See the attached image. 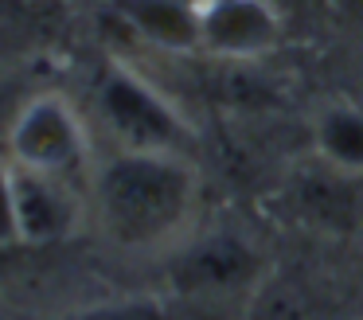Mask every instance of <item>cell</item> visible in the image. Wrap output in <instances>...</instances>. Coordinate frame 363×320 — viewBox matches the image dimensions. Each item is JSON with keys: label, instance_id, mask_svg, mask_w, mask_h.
<instances>
[{"label": "cell", "instance_id": "cell-1", "mask_svg": "<svg viewBox=\"0 0 363 320\" xmlns=\"http://www.w3.org/2000/svg\"><path fill=\"white\" fill-rule=\"evenodd\" d=\"M102 234L121 250H160L180 238L196 207V172L180 153L118 148L90 180Z\"/></svg>", "mask_w": 363, "mask_h": 320}, {"label": "cell", "instance_id": "cell-2", "mask_svg": "<svg viewBox=\"0 0 363 320\" xmlns=\"http://www.w3.org/2000/svg\"><path fill=\"white\" fill-rule=\"evenodd\" d=\"M4 145L16 168L48 172L59 180H74L86 168V129L74 106L59 94H35L20 101L4 129Z\"/></svg>", "mask_w": 363, "mask_h": 320}, {"label": "cell", "instance_id": "cell-3", "mask_svg": "<svg viewBox=\"0 0 363 320\" xmlns=\"http://www.w3.org/2000/svg\"><path fill=\"white\" fill-rule=\"evenodd\" d=\"M98 114L113 140L133 153H180L188 137L180 114L145 78L121 67H110L98 78Z\"/></svg>", "mask_w": 363, "mask_h": 320}, {"label": "cell", "instance_id": "cell-4", "mask_svg": "<svg viewBox=\"0 0 363 320\" xmlns=\"http://www.w3.org/2000/svg\"><path fill=\"white\" fill-rule=\"evenodd\" d=\"M258 277V254L238 234L215 231L188 242L172 262V285L188 297H219Z\"/></svg>", "mask_w": 363, "mask_h": 320}, {"label": "cell", "instance_id": "cell-5", "mask_svg": "<svg viewBox=\"0 0 363 320\" xmlns=\"http://www.w3.org/2000/svg\"><path fill=\"white\" fill-rule=\"evenodd\" d=\"M12 164V160H9ZM12 187H16V226L20 246H51L74 234L82 203L71 180L48 176V172L16 168L12 164Z\"/></svg>", "mask_w": 363, "mask_h": 320}, {"label": "cell", "instance_id": "cell-6", "mask_svg": "<svg viewBox=\"0 0 363 320\" xmlns=\"http://www.w3.org/2000/svg\"><path fill=\"white\" fill-rule=\"evenodd\" d=\"M199 47L219 59H254L277 43V16L266 0H199Z\"/></svg>", "mask_w": 363, "mask_h": 320}, {"label": "cell", "instance_id": "cell-7", "mask_svg": "<svg viewBox=\"0 0 363 320\" xmlns=\"http://www.w3.org/2000/svg\"><path fill=\"white\" fill-rule=\"evenodd\" d=\"M121 20L164 51H196L199 47V12L184 0H113Z\"/></svg>", "mask_w": 363, "mask_h": 320}, {"label": "cell", "instance_id": "cell-8", "mask_svg": "<svg viewBox=\"0 0 363 320\" xmlns=\"http://www.w3.org/2000/svg\"><path fill=\"white\" fill-rule=\"evenodd\" d=\"M316 145L340 168H363V114L359 109H332L320 117Z\"/></svg>", "mask_w": 363, "mask_h": 320}, {"label": "cell", "instance_id": "cell-9", "mask_svg": "<svg viewBox=\"0 0 363 320\" xmlns=\"http://www.w3.org/2000/svg\"><path fill=\"white\" fill-rule=\"evenodd\" d=\"M254 320H313V301L301 293V285H274L262 293Z\"/></svg>", "mask_w": 363, "mask_h": 320}, {"label": "cell", "instance_id": "cell-10", "mask_svg": "<svg viewBox=\"0 0 363 320\" xmlns=\"http://www.w3.org/2000/svg\"><path fill=\"white\" fill-rule=\"evenodd\" d=\"M63 320H164V309L157 301H149V297H129V301H110V304L71 312Z\"/></svg>", "mask_w": 363, "mask_h": 320}, {"label": "cell", "instance_id": "cell-11", "mask_svg": "<svg viewBox=\"0 0 363 320\" xmlns=\"http://www.w3.org/2000/svg\"><path fill=\"white\" fill-rule=\"evenodd\" d=\"M20 246L16 226V187H12V164L0 160V250Z\"/></svg>", "mask_w": 363, "mask_h": 320}, {"label": "cell", "instance_id": "cell-12", "mask_svg": "<svg viewBox=\"0 0 363 320\" xmlns=\"http://www.w3.org/2000/svg\"><path fill=\"white\" fill-rule=\"evenodd\" d=\"M324 4L344 20H363V0H324Z\"/></svg>", "mask_w": 363, "mask_h": 320}]
</instances>
